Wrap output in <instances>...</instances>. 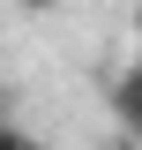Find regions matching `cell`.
Masks as SVG:
<instances>
[{"label":"cell","mask_w":142,"mask_h":150,"mask_svg":"<svg viewBox=\"0 0 142 150\" xmlns=\"http://www.w3.org/2000/svg\"><path fill=\"white\" fill-rule=\"evenodd\" d=\"M135 38H142V0H135Z\"/></svg>","instance_id":"obj_4"},{"label":"cell","mask_w":142,"mask_h":150,"mask_svg":"<svg viewBox=\"0 0 142 150\" xmlns=\"http://www.w3.org/2000/svg\"><path fill=\"white\" fill-rule=\"evenodd\" d=\"M22 15H53V8H67V0H15Z\"/></svg>","instance_id":"obj_3"},{"label":"cell","mask_w":142,"mask_h":150,"mask_svg":"<svg viewBox=\"0 0 142 150\" xmlns=\"http://www.w3.org/2000/svg\"><path fill=\"white\" fill-rule=\"evenodd\" d=\"M0 150H37L30 128H15V112H0Z\"/></svg>","instance_id":"obj_2"},{"label":"cell","mask_w":142,"mask_h":150,"mask_svg":"<svg viewBox=\"0 0 142 150\" xmlns=\"http://www.w3.org/2000/svg\"><path fill=\"white\" fill-rule=\"evenodd\" d=\"M112 120H120V150H142V38H135V60L112 83Z\"/></svg>","instance_id":"obj_1"}]
</instances>
